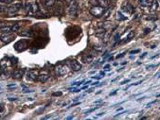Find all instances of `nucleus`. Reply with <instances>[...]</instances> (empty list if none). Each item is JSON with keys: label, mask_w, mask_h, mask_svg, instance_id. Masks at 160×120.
<instances>
[{"label": "nucleus", "mask_w": 160, "mask_h": 120, "mask_svg": "<svg viewBox=\"0 0 160 120\" xmlns=\"http://www.w3.org/2000/svg\"><path fill=\"white\" fill-rule=\"evenodd\" d=\"M68 7H67V11H68L69 15L71 16H76L77 12H78V5L77 2L75 0H69L68 2Z\"/></svg>", "instance_id": "f257e3e1"}, {"label": "nucleus", "mask_w": 160, "mask_h": 120, "mask_svg": "<svg viewBox=\"0 0 160 120\" xmlns=\"http://www.w3.org/2000/svg\"><path fill=\"white\" fill-rule=\"evenodd\" d=\"M104 11H105V9L103 7H102V6H100V5L93 6L90 9V13L95 17H102L103 15V13H104Z\"/></svg>", "instance_id": "f03ea898"}, {"label": "nucleus", "mask_w": 160, "mask_h": 120, "mask_svg": "<svg viewBox=\"0 0 160 120\" xmlns=\"http://www.w3.org/2000/svg\"><path fill=\"white\" fill-rule=\"evenodd\" d=\"M25 9L26 11L31 14H34L36 12L39 11V7H38V4L35 3V2H29V3H26V6H25Z\"/></svg>", "instance_id": "7ed1b4c3"}, {"label": "nucleus", "mask_w": 160, "mask_h": 120, "mask_svg": "<svg viewBox=\"0 0 160 120\" xmlns=\"http://www.w3.org/2000/svg\"><path fill=\"white\" fill-rule=\"evenodd\" d=\"M22 5L21 3H16V4H12V6H10L8 9H7V12H8V15L9 16H14L18 11H20Z\"/></svg>", "instance_id": "20e7f679"}, {"label": "nucleus", "mask_w": 160, "mask_h": 120, "mask_svg": "<svg viewBox=\"0 0 160 120\" xmlns=\"http://www.w3.org/2000/svg\"><path fill=\"white\" fill-rule=\"evenodd\" d=\"M56 72H57L58 75L63 76V75H65L68 72V69L65 65H58L56 66Z\"/></svg>", "instance_id": "39448f33"}, {"label": "nucleus", "mask_w": 160, "mask_h": 120, "mask_svg": "<svg viewBox=\"0 0 160 120\" xmlns=\"http://www.w3.org/2000/svg\"><path fill=\"white\" fill-rule=\"evenodd\" d=\"M38 78V74L37 71L35 70H30L27 73V79L29 80H36Z\"/></svg>", "instance_id": "423d86ee"}, {"label": "nucleus", "mask_w": 160, "mask_h": 120, "mask_svg": "<svg viewBox=\"0 0 160 120\" xmlns=\"http://www.w3.org/2000/svg\"><path fill=\"white\" fill-rule=\"evenodd\" d=\"M1 40H2V42H4L5 44H8V43H10L11 41H12V39H13V37H12V35H10L9 32H4L2 35H1Z\"/></svg>", "instance_id": "0eeeda50"}, {"label": "nucleus", "mask_w": 160, "mask_h": 120, "mask_svg": "<svg viewBox=\"0 0 160 120\" xmlns=\"http://www.w3.org/2000/svg\"><path fill=\"white\" fill-rule=\"evenodd\" d=\"M70 66L71 68L74 70V71H80L81 69V65H80V63H78L77 61L73 60V61H70Z\"/></svg>", "instance_id": "6e6552de"}, {"label": "nucleus", "mask_w": 160, "mask_h": 120, "mask_svg": "<svg viewBox=\"0 0 160 120\" xmlns=\"http://www.w3.org/2000/svg\"><path fill=\"white\" fill-rule=\"evenodd\" d=\"M122 11H128L129 13H134V11H135V9H134V7L131 5V4H129V3H126L125 5H123L122 6Z\"/></svg>", "instance_id": "1a4fd4ad"}, {"label": "nucleus", "mask_w": 160, "mask_h": 120, "mask_svg": "<svg viewBox=\"0 0 160 120\" xmlns=\"http://www.w3.org/2000/svg\"><path fill=\"white\" fill-rule=\"evenodd\" d=\"M42 3H43V5H44L45 7H46V8H51V7H53V5L55 4V1H54V0H43Z\"/></svg>", "instance_id": "9d476101"}, {"label": "nucleus", "mask_w": 160, "mask_h": 120, "mask_svg": "<svg viewBox=\"0 0 160 120\" xmlns=\"http://www.w3.org/2000/svg\"><path fill=\"white\" fill-rule=\"evenodd\" d=\"M82 61L84 63H86V64H90V63H92V61H93V56L90 54H85L82 57Z\"/></svg>", "instance_id": "9b49d317"}, {"label": "nucleus", "mask_w": 160, "mask_h": 120, "mask_svg": "<svg viewBox=\"0 0 160 120\" xmlns=\"http://www.w3.org/2000/svg\"><path fill=\"white\" fill-rule=\"evenodd\" d=\"M96 35H97L98 37L102 38L103 36L105 35V28H98V29L96 30Z\"/></svg>", "instance_id": "f8f14e48"}, {"label": "nucleus", "mask_w": 160, "mask_h": 120, "mask_svg": "<svg viewBox=\"0 0 160 120\" xmlns=\"http://www.w3.org/2000/svg\"><path fill=\"white\" fill-rule=\"evenodd\" d=\"M48 75L46 74V73H42L40 76H38V79L41 81V82H46V80L48 79Z\"/></svg>", "instance_id": "ddd939ff"}, {"label": "nucleus", "mask_w": 160, "mask_h": 120, "mask_svg": "<svg viewBox=\"0 0 160 120\" xmlns=\"http://www.w3.org/2000/svg\"><path fill=\"white\" fill-rule=\"evenodd\" d=\"M22 76H23V71L22 70H16L12 74V77L15 78H22Z\"/></svg>", "instance_id": "4468645a"}, {"label": "nucleus", "mask_w": 160, "mask_h": 120, "mask_svg": "<svg viewBox=\"0 0 160 120\" xmlns=\"http://www.w3.org/2000/svg\"><path fill=\"white\" fill-rule=\"evenodd\" d=\"M98 1H99L100 6H102V7H103V8L108 7L109 4H110V1H109V0H98Z\"/></svg>", "instance_id": "2eb2a0df"}, {"label": "nucleus", "mask_w": 160, "mask_h": 120, "mask_svg": "<svg viewBox=\"0 0 160 120\" xmlns=\"http://www.w3.org/2000/svg\"><path fill=\"white\" fill-rule=\"evenodd\" d=\"M157 7H158V3H157V1L156 0H153V2H152V4H151V11H156V9H157Z\"/></svg>", "instance_id": "dca6fc26"}, {"label": "nucleus", "mask_w": 160, "mask_h": 120, "mask_svg": "<svg viewBox=\"0 0 160 120\" xmlns=\"http://www.w3.org/2000/svg\"><path fill=\"white\" fill-rule=\"evenodd\" d=\"M21 29V26L20 24H15L14 26L12 27V31H19Z\"/></svg>", "instance_id": "f3484780"}, {"label": "nucleus", "mask_w": 160, "mask_h": 120, "mask_svg": "<svg viewBox=\"0 0 160 120\" xmlns=\"http://www.w3.org/2000/svg\"><path fill=\"white\" fill-rule=\"evenodd\" d=\"M111 11H112L111 9H109V10H106V9H105V11H104V13H103V15H102L103 18H104V19L108 18V17H109V15H110V13H111Z\"/></svg>", "instance_id": "a211bd4d"}, {"label": "nucleus", "mask_w": 160, "mask_h": 120, "mask_svg": "<svg viewBox=\"0 0 160 120\" xmlns=\"http://www.w3.org/2000/svg\"><path fill=\"white\" fill-rule=\"evenodd\" d=\"M3 32H10V31H12V27H8V26H5V27H3L2 28H0Z\"/></svg>", "instance_id": "6ab92c4d"}, {"label": "nucleus", "mask_w": 160, "mask_h": 120, "mask_svg": "<svg viewBox=\"0 0 160 120\" xmlns=\"http://www.w3.org/2000/svg\"><path fill=\"white\" fill-rule=\"evenodd\" d=\"M117 19L120 20V21H123V20H126V17L120 11H117Z\"/></svg>", "instance_id": "aec40b11"}, {"label": "nucleus", "mask_w": 160, "mask_h": 120, "mask_svg": "<svg viewBox=\"0 0 160 120\" xmlns=\"http://www.w3.org/2000/svg\"><path fill=\"white\" fill-rule=\"evenodd\" d=\"M89 4H91L93 6H98V5H100L98 0H89Z\"/></svg>", "instance_id": "412c9836"}, {"label": "nucleus", "mask_w": 160, "mask_h": 120, "mask_svg": "<svg viewBox=\"0 0 160 120\" xmlns=\"http://www.w3.org/2000/svg\"><path fill=\"white\" fill-rule=\"evenodd\" d=\"M134 36H135V32H134V31H130L129 35H128V37H127V39H128V40H131Z\"/></svg>", "instance_id": "4be33fe9"}, {"label": "nucleus", "mask_w": 160, "mask_h": 120, "mask_svg": "<svg viewBox=\"0 0 160 120\" xmlns=\"http://www.w3.org/2000/svg\"><path fill=\"white\" fill-rule=\"evenodd\" d=\"M100 107H95L94 109H90V110H88V111H86V112H84V114H86V113H92V112H94L95 110H97V109H99Z\"/></svg>", "instance_id": "5701e85b"}, {"label": "nucleus", "mask_w": 160, "mask_h": 120, "mask_svg": "<svg viewBox=\"0 0 160 120\" xmlns=\"http://www.w3.org/2000/svg\"><path fill=\"white\" fill-rule=\"evenodd\" d=\"M155 103H157V100H153V101H152V102L148 103V104H147V107H148V108H150L152 105H153V104H155Z\"/></svg>", "instance_id": "b1692460"}, {"label": "nucleus", "mask_w": 160, "mask_h": 120, "mask_svg": "<svg viewBox=\"0 0 160 120\" xmlns=\"http://www.w3.org/2000/svg\"><path fill=\"white\" fill-rule=\"evenodd\" d=\"M13 0H0V2L2 3H12Z\"/></svg>", "instance_id": "393cba45"}, {"label": "nucleus", "mask_w": 160, "mask_h": 120, "mask_svg": "<svg viewBox=\"0 0 160 120\" xmlns=\"http://www.w3.org/2000/svg\"><path fill=\"white\" fill-rule=\"evenodd\" d=\"M23 92L24 93H32V91H31V90H29V89H25Z\"/></svg>", "instance_id": "a878e982"}, {"label": "nucleus", "mask_w": 160, "mask_h": 120, "mask_svg": "<svg viewBox=\"0 0 160 120\" xmlns=\"http://www.w3.org/2000/svg\"><path fill=\"white\" fill-rule=\"evenodd\" d=\"M53 96H54V97H57V96H62V93H61V92H58V93H54V94H53Z\"/></svg>", "instance_id": "bb28decb"}, {"label": "nucleus", "mask_w": 160, "mask_h": 120, "mask_svg": "<svg viewBox=\"0 0 160 120\" xmlns=\"http://www.w3.org/2000/svg\"><path fill=\"white\" fill-rule=\"evenodd\" d=\"M138 52H140V50H139V49H137V50H135V51H131V54H136V53H138Z\"/></svg>", "instance_id": "cd10ccee"}, {"label": "nucleus", "mask_w": 160, "mask_h": 120, "mask_svg": "<svg viewBox=\"0 0 160 120\" xmlns=\"http://www.w3.org/2000/svg\"><path fill=\"white\" fill-rule=\"evenodd\" d=\"M124 55H125V53H121V54H120V55H117V56H116V59H119V58H122V57H123Z\"/></svg>", "instance_id": "c85d7f7f"}, {"label": "nucleus", "mask_w": 160, "mask_h": 120, "mask_svg": "<svg viewBox=\"0 0 160 120\" xmlns=\"http://www.w3.org/2000/svg\"><path fill=\"white\" fill-rule=\"evenodd\" d=\"M127 82H129V79H124L123 81L120 82V84H124V83H127Z\"/></svg>", "instance_id": "c756f323"}, {"label": "nucleus", "mask_w": 160, "mask_h": 120, "mask_svg": "<svg viewBox=\"0 0 160 120\" xmlns=\"http://www.w3.org/2000/svg\"><path fill=\"white\" fill-rule=\"evenodd\" d=\"M102 100H98V101H95L94 104H100V103H102Z\"/></svg>", "instance_id": "7c9ffc66"}, {"label": "nucleus", "mask_w": 160, "mask_h": 120, "mask_svg": "<svg viewBox=\"0 0 160 120\" xmlns=\"http://www.w3.org/2000/svg\"><path fill=\"white\" fill-rule=\"evenodd\" d=\"M92 78H96V79H101V78H102V77L101 76H98V77H92Z\"/></svg>", "instance_id": "2f4dec72"}, {"label": "nucleus", "mask_w": 160, "mask_h": 120, "mask_svg": "<svg viewBox=\"0 0 160 120\" xmlns=\"http://www.w3.org/2000/svg\"><path fill=\"white\" fill-rule=\"evenodd\" d=\"M17 98H9V100H11V101H15Z\"/></svg>", "instance_id": "473e14b6"}, {"label": "nucleus", "mask_w": 160, "mask_h": 120, "mask_svg": "<svg viewBox=\"0 0 160 120\" xmlns=\"http://www.w3.org/2000/svg\"><path fill=\"white\" fill-rule=\"evenodd\" d=\"M80 102H78V103H75V104H72L70 107H74V106H76V105H80Z\"/></svg>", "instance_id": "72a5a7b5"}, {"label": "nucleus", "mask_w": 160, "mask_h": 120, "mask_svg": "<svg viewBox=\"0 0 160 120\" xmlns=\"http://www.w3.org/2000/svg\"><path fill=\"white\" fill-rule=\"evenodd\" d=\"M153 67H156V65H148L147 66V68H153Z\"/></svg>", "instance_id": "f704fd0d"}, {"label": "nucleus", "mask_w": 160, "mask_h": 120, "mask_svg": "<svg viewBox=\"0 0 160 120\" xmlns=\"http://www.w3.org/2000/svg\"><path fill=\"white\" fill-rule=\"evenodd\" d=\"M116 92H117V91H115V92H113V93H111V94H110V96H114V95H116Z\"/></svg>", "instance_id": "c9c22d12"}, {"label": "nucleus", "mask_w": 160, "mask_h": 120, "mask_svg": "<svg viewBox=\"0 0 160 120\" xmlns=\"http://www.w3.org/2000/svg\"><path fill=\"white\" fill-rule=\"evenodd\" d=\"M148 32H150V28H146L145 29V33H148Z\"/></svg>", "instance_id": "e433bc0d"}, {"label": "nucleus", "mask_w": 160, "mask_h": 120, "mask_svg": "<svg viewBox=\"0 0 160 120\" xmlns=\"http://www.w3.org/2000/svg\"><path fill=\"white\" fill-rule=\"evenodd\" d=\"M103 114H104V113H101L98 114V116H101V115H103Z\"/></svg>", "instance_id": "4c0bfd02"}, {"label": "nucleus", "mask_w": 160, "mask_h": 120, "mask_svg": "<svg viewBox=\"0 0 160 120\" xmlns=\"http://www.w3.org/2000/svg\"><path fill=\"white\" fill-rule=\"evenodd\" d=\"M73 117H74V116H73V115H71V116H68L66 119H71V118H73Z\"/></svg>", "instance_id": "58836bf2"}, {"label": "nucleus", "mask_w": 160, "mask_h": 120, "mask_svg": "<svg viewBox=\"0 0 160 120\" xmlns=\"http://www.w3.org/2000/svg\"><path fill=\"white\" fill-rule=\"evenodd\" d=\"M146 55H147V53H144V54H143V55H142V56H141V58H144V57H145Z\"/></svg>", "instance_id": "ea45409f"}, {"label": "nucleus", "mask_w": 160, "mask_h": 120, "mask_svg": "<svg viewBox=\"0 0 160 120\" xmlns=\"http://www.w3.org/2000/svg\"><path fill=\"white\" fill-rule=\"evenodd\" d=\"M157 97H160V94H159V95H157Z\"/></svg>", "instance_id": "a19ab883"}]
</instances>
